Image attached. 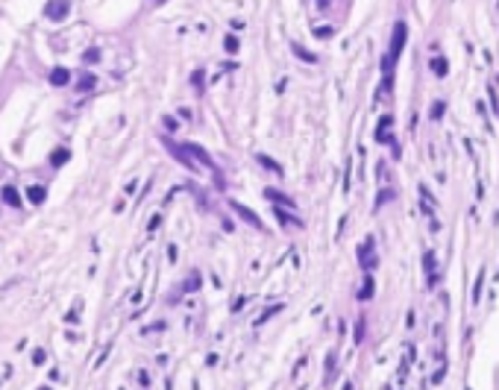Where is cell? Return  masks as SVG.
Listing matches in <instances>:
<instances>
[{
  "label": "cell",
  "mask_w": 499,
  "mask_h": 390,
  "mask_svg": "<svg viewBox=\"0 0 499 390\" xmlns=\"http://www.w3.org/2000/svg\"><path fill=\"white\" fill-rule=\"evenodd\" d=\"M405 38H408V26L400 21L397 26H394V38H391V50H388V56H385V79L391 82V70H394V62L400 59V53H403V44H405Z\"/></svg>",
  "instance_id": "6da1fadb"
},
{
  "label": "cell",
  "mask_w": 499,
  "mask_h": 390,
  "mask_svg": "<svg viewBox=\"0 0 499 390\" xmlns=\"http://www.w3.org/2000/svg\"><path fill=\"white\" fill-rule=\"evenodd\" d=\"M162 144H165V150H167V153H170V156L182 164V167H188L191 173H197V170H200V167L194 164V159L185 153V147H182V144H176V141H170V138H162Z\"/></svg>",
  "instance_id": "7a4b0ae2"
},
{
  "label": "cell",
  "mask_w": 499,
  "mask_h": 390,
  "mask_svg": "<svg viewBox=\"0 0 499 390\" xmlns=\"http://www.w3.org/2000/svg\"><path fill=\"white\" fill-rule=\"evenodd\" d=\"M182 147H185V153H188L191 159H197V161H203V164H206V167H209V170H212V173L217 176V182L223 185V179H220V167L214 164V159H212V156H209V153H206V150H203L200 144H191V141H188V144H182Z\"/></svg>",
  "instance_id": "3957f363"
},
{
  "label": "cell",
  "mask_w": 499,
  "mask_h": 390,
  "mask_svg": "<svg viewBox=\"0 0 499 390\" xmlns=\"http://www.w3.org/2000/svg\"><path fill=\"white\" fill-rule=\"evenodd\" d=\"M229 206H232V211L244 220V223H250L253 229H259V232H264V223H261V217H256V211H250L247 206H241L238 200H229Z\"/></svg>",
  "instance_id": "277c9868"
},
{
  "label": "cell",
  "mask_w": 499,
  "mask_h": 390,
  "mask_svg": "<svg viewBox=\"0 0 499 390\" xmlns=\"http://www.w3.org/2000/svg\"><path fill=\"white\" fill-rule=\"evenodd\" d=\"M44 15H47L50 21H65V18L71 15V0H50V3L44 6Z\"/></svg>",
  "instance_id": "5b68a950"
},
{
  "label": "cell",
  "mask_w": 499,
  "mask_h": 390,
  "mask_svg": "<svg viewBox=\"0 0 499 390\" xmlns=\"http://www.w3.org/2000/svg\"><path fill=\"white\" fill-rule=\"evenodd\" d=\"M68 82H71V70H68V68H62V65H59V68H53V70H50V85L62 88V85H68Z\"/></svg>",
  "instance_id": "8992f818"
},
{
  "label": "cell",
  "mask_w": 499,
  "mask_h": 390,
  "mask_svg": "<svg viewBox=\"0 0 499 390\" xmlns=\"http://www.w3.org/2000/svg\"><path fill=\"white\" fill-rule=\"evenodd\" d=\"M0 197H3V203H6L9 208H21V197H18V191H15L12 185H3Z\"/></svg>",
  "instance_id": "52a82bcc"
},
{
  "label": "cell",
  "mask_w": 499,
  "mask_h": 390,
  "mask_svg": "<svg viewBox=\"0 0 499 390\" xmlns=\"http://www.w3.org/2000/svg\"><path fill=\"white\" fill-rule=\"evenodd\" d=\"M26 200L35 203V206H41V203L47 200V191H44L41 185H32V188H26Z\"/></svg>",
  "instance_id": "ba28073f"
},
{
  "label": "cell",
  "mask_w": 499,
  "mask_h": 390,
  "mask_svg": "<svg viewBox=\"0 0 499 390\" xmlns=\"http://www.w3.org/2000/svg\"><path fill=\"white\" fill-rule=\"evenodd\" d=\"M94 85H97V73H82L76 79V91H91Z\"/></svg>",
  "instance_id": "9c48e42d"
},
{
  "label": "cell",
  "mask_w": 499,
  "mask_h": 390,
  "mask_svg": "<svg viewBox=\"0 0 499 390\" xmlns=\"http://www.w3.org/2000/svg\"><path fill=\"white\" fill-rule=\"evenodd\" d=\"M391 126H394V117H388V115H385V117L379 120V129H376V138H379V141H388V129H391Z\"/></svg>",
  "instance_id": "30bf717a"
},
{
  "label": "cell",
  "mask_w": 499,
  "mask_h": 390,
  "mask_svg": "<svg viewBox=\"0 0 499 390\" xmlns=\"http://www.w3.org/2000/svg\"><path fill=\"white\" fill-rule=\"evenodd\" d=\"M264 194H267V200H273V203H282V206L294 208V200H291V197H285V194H279V191H273V188H267Z\"/></svg>",
  "instance_id": "8fae6325"
},
{
  "label": "cell",
  "mask_w": 499,
  "mask_h": 390,
  "mask_svg": "<svg viewBox=\"0 0 499 390\" xmlns=\"http://www.w3.org/2000/svg\"><path fill=\"white\" fill-rule=\"evenodd\" d=\"M291 50H294V56L297 59H303V62H317V56L314 53H309L306 47H300V44H291Z\"/></svg>",
  "instance_id": "7c38bea8"
},
{
  "label": "cell",
  "mask_w": 499,
  "mask_h": 390,
  "mask_svg": "<svg viewBox=\"0 0 499 390\" xmlns=\"http://www.w3.org/2000/svg\"><path fill=\"white\" fill-rule=\"evenodd\" d=\"M447 68H450V65H447V59H444V56H435V59H432V70H435V76H447Z\"/></svg>",
  "instance_id": "4fadbf2b"
},
{
  "label": "cell",
  "mask_w": 499,
  "mask_h": 390,
  "mask_svg": "<svg viewBox=\"0 0 499 390\" xmlns=\"http://www.w3.org/2000/svg\"><path fill=\"white\" fill-rule=\"evenodd\" d=\"M256 159H259V164H264L267 170H273V173H282V167H279V161H273L270 156H264V153H259Z\"/></svg>",
  "instance_id": "5bb4252c"
},
{
  "label": "cell",
  "mask_w": 499,
  "mask_h": 390,
  "mask_svg": "<svg viewBox=\"0 0 499 390\" xmlns=\"http://www.w3.org/2000/svg\"><path fill=\"white\" fill-rule=\"evenodd\" d=\"M100 56H103V53H100L97 47H88V50L82 53V62H85V65H97V62H100Z\"/></svg>",
  "instance_id": "9a60e30c"
},
{
  "label": "cell",
  "mask_w": 499,
  "mask_h": 390,
  "mask_svg": "<svg viewBox=\"0 0 499 390\" xmlns=\"http://www.w3.org/2000/svg\"><path fill=\"white\" fill-rule=\"evenodd\" d=\"M282 308H285V305H270V308H267V311H264V314H261V317H259V320H256V326H261V323H267V320H270V317H273V314H279V311H282Z\"/></svg>",
  "instance_id": "2e32d148"
},
{
  "label": "cell",
  "mask_w": 499,
  "mask_h": 390,
  "mask_svg": "<svg viewBox=\"0 0 499 390\" xmlns=\"http://www.w3.org/2000/svg\"><path fill=\"white\" fill-rule=\"evenodd\" d=\"M223 47H226V53H232V56H235L241 44H238V38H235V35H226V38H223Z\"/></svg>",
  "instance_id": "e0dca14e"
},
{
  "label": "cell",
  "mask_w": 499,
  "mask_h": 390,
  "mask_svg": "<svg viewBox=\"0 0 499 390\" xmlns=\"http://www.w3.org/2000/svg\"><path fill=\"white\" fill-rule=\"evenodd\" d=\"M68 156H71L68 150H56V153H53V159H50V164H53V167H59V164H65V161H68Z\"/></svg>",
  "instance_id": "ac0fdd59"
},
{
  "label": "cell",
  "mask_w": 499,
  "mask_h": 390,
  "mask_svg": "<svg viewBox=\"0 0 499 390\" xmlns=\"http://www.w3.org/2000/svg\"><path fill=\"white\" fill-rule=\"evenodd\" d=\"M182 288H185V291H197V288H200V273L194 270V273L185 279V285H182Z\"/></svg>",
  "instance_id": "d6986e66"
},
{
  "label": "cell",
  "mask_w": 499,
  "mask_h": 390,
  "mask_svg": "<svg viewBox=\"0 0 499 390\" xmlns=\"http://www.w3.org/2000/svg\"><path fill=\"white\" fill-rule=\"evenodd\" d=\"M276 217H279V223H297V226H300V220L291 217V214H285V208H276Z\"/></svg>",
  "instance_id": "ffe728a7"
},
{
  "label": "cell",
  "mask_w": 499,
  "mask_h": 390,
  "mask_svg": "<svg viewBox=\"0 0 499 390\" xmlns=\"http://www.w3.org/2000/svg\"><path fill=\"white\" fill-rule=\"evenodd\" d=\"M162 123H165V129H167V132H173V129H176V126H179V123H176V120H173V117H167V115H165V117H162Z\"/></svg>",
  "instance_id": "44dd1931"
},
{
  "label": "cell",
  "mask_w": 499,
  "mask_h": 390,
  "mask_svg": "<svg viewBox=\"0 0 499 390\" xmlns=\"http://www.w3.org/2000/svg\"><path fill=\"white\" fill-rule=\"evenodd\" d=\"M332 32H335V29H329V26H320V29H314V35H317V38H329Z\"/></svg>",
  "instance_id": "7402d4cb"
},
{
  "label": "cell",
  "mask_w": 499,
  "mask_h": 390,
  "mask_svg": "<svg viewBox=\"0 0 499 390\" xmlns=\"http://www.w3.org/2000/svg\"><path fill=\"white\" fill-rule=\"evenodd\" d=\"M370 294H373V282H370V279H367V282H364V291H361V294H358V297H361V299H367V297H370Z\"/></svg>",
  "instance_id": "603a6c76"
},
{
  "label": "cell",
  "mask_w": 499,
  "mask_h": 390,
  "mask_svg": "<svg viewBox=\"0 0 499 390\" xmlns=\"http://www.w3.org/2000/svg\"><path fill=\"white\" fill-rule=\"evenodd\" d=\"M441 115H444V103H435V106H432V117H435V120H438V117H441Z\"/></svg>",
  "instance_id": "cb8c5ba5"
},
{
  "label": "cell",
  "mask_w": 499,
  "mask_h": 390,
  "mask_svg": "<svg viewBox=\"0 0 499 390\" xmlns=\"http://www.w3.org/2000/svg\"><path fill=\"white\" fill-rule=\"evenodd\" d=\"M191 79H194V85H197V91H200V88H203V70H197Z\"/></svg>",
  "instance_id": "d4e9b609"
},
{
  "label": "cell",
  "mask_w": 499,
  "mask_h": 390,
  "mask_svg": "<svg viewBox=\"0 0 499 390\" xmlns=\"http://www.w3.org/2000/svg\"><path fill=\"white\" fill-rule=\"evenodd\" d=\"M32 361H35V364H41V361H44V349H35V355H32Z\"/></svg>",
  "instance_id": "484cf974"
},
{
  "label": "cell",
  "mask_w": 499,
  "mask_h": 390,
  "mask_svg": "<svg viewBox=\"0 0 499 390\" xmlns=\"http://www.w3.org/2000/svg\"><path fill=\"white\" fill-rule=\"evenodd\" d=\"M138 382H141V385L147 388V385H150V376H147V373H138Z\"/></svg>",
  "instance_id": "4316f807"
},
{
  "label": "cell",
  "mask_w": 499,
  "mask_h": 390,
  "mask_svg": "<svg viewBox=\"0 0 499 390\" xmlns=\"http://www.w3.org/2000/svg\"><path fill=\"white\" fill-rule=\"evenodd\" d=\"M38 390H50V388H38Z\"/></svg>",
  "instance_id": "83f0119b"
}]
</instances>
